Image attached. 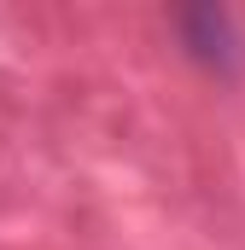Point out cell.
<instances>
[{
	"label": "cell",
	"instance_id": "cell-1",
	"mask_svg": "<svg viewBox=\"0 0 245 250\" xmlns=\"http://www.w3.org/2000/svg\"><path fill=\"white\" fill-rule=\"evenodd\" d=\"M181 23L187 29H204V35H187V53L193 59H204L210 70H228L234 64V18L228 12H181Z\"/></svg>",
	"mask_w": 245,
	"mask_h": 250
}]
</instances>
